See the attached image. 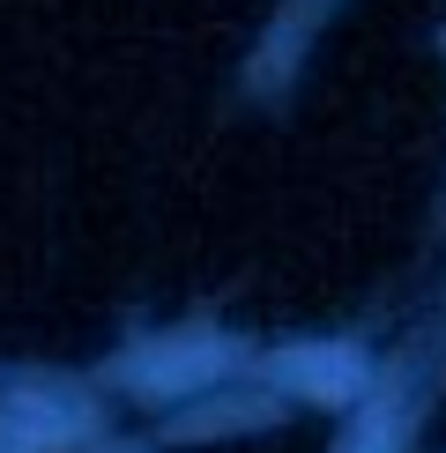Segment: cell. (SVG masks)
<instances>
[{
  "instance_id": "7a4b0ae2",
  "label": "cell",
  "mask_w": 446,
  "mask_h": 453,
  "mask_svg": "<svg viewBox=\"0 0 446 453\" xmlns=\"http://www.w3.org/2000/svg\"><path fill=\"white\" fill-rule=\"evenodd\" d=\"M216 357H223V349H209V342H201L194 357H179V349H164V357H149V365L135 372V380H142L149 394H172V387H194L201 372H216Z\"/></svg>"
},
{
  "instance_id": "6da1fadb",
  "label": "cell",
  "mask_w": 446,
  "mask_h": 453,
  "mask_svg": "<svg viewBox=\"0 0 446 453\" xmlns=\"http://www.w3.org/2000/svg\"><path fill=\"white\" fill-rule=\"evenodd\" d=\"M275 372H283L290 387H305L312 402H350V394H358V380H365L358 349H342V342H327V349H290Z\"/></svg>"
},
{
  "instance_id": "3957f363",
  "label": "cell",
  "mask_w": 446,
  "mask_h": 453,
  "mask_svg": "<svg viewBox=\"0 0 446 453\" xmlns=\"http://www.w3.org/2000/svg\"><path fill=\"white\" fill-rule=\"evenodd\" d=\"M0 439H8L15 453H23V446H52V439H60V424L37 417V402H8V409H0Z\"/></svg>"
}]
</instances>
